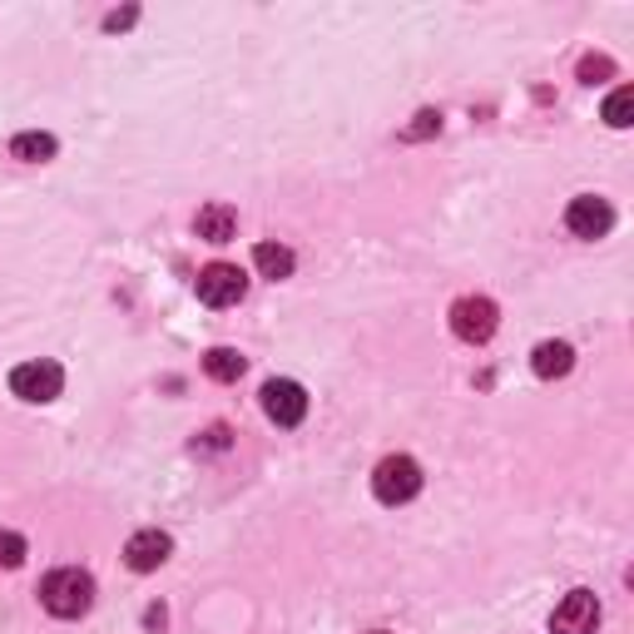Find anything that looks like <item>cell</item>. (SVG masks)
<instances>
[{
	"label": "cell",
	"mask_w": 634,
	"mask_h": 634,
	"mask_svg": "<svg viewBox=\"0 0 634 634\" xmlns=\"http://www.w3.org/2000/svg\"><path fill=\"white\" fill-rule=\"evenodd\" d=\"M40 605L55 614V620H80V614L95 605V581L89 570L65 565V570H50L40 585Z\"/></svg>",
	"instance_id": "obj_1"
},
{
	"label": "cell",
	"mask_w": 634,
	"mask_h": 634,
	"mask_svg": "<svg viewBox=\"0 0 634 634\" xmlns=\"http://www.w3.org/2000/svg\"><path fill=\"white\" fill-rule=\"evenodd\" d=\"M600 630V600L590 590H570L550 614V634H595Z\"/></svg>",
	"instance_id": "obj_6"
},
{
	"label": "cell",
	"mask_w": 634,
	"mask_h": 634,
	"mask_svg": "<svg viewBox=\"0 0 634 634\" xmlns=\"http://www.w3.org/2000/svg\"><path fill=\"white\" fill-rule=\"evenodd\" d=\"M610 60H605V55H595V60H585V65H581V80H585V85H595V75H610Z\"/></svg>",
	"instance_id": "obj_18"
},
{
	"label": "cell",
	"mask_w": 634,
	"mask_h": 634,
	"mask_svg": "<svg viewBox=\"0 0 634 634\" xmlns=\"http://www.w3.org/2000/svg\"><path fill=\"white\" fill-rule=\"evenodd\" d=\"M376 634H387V630H376Z\"/></svg>",
	"instance_id": "obj_20"
},
{
	"label": "cell",
	"mask_w": 634,
	"mask_h": 634,
	"mask_svg": "<svg viewBox=\"0 0 634 634\" xmlns=\"http://www.w3.org/2000/svg\"><path fill=\"white\" fill-rule=\"evenodd\" d=\"M530 367H536V376L555 382V376H565L570 367H575V352H570V343H540L536 352H530Z\"/></svg>",
	"instance_id": "obj_11"
},
{
	"label": "cell",
	"mask_w": 634,
	"mask_h": 634,
	"mask_svg": "<svg viewBox=\"0 0 634 634\" xmlns=\"http://www.w3.org/2000/svg\"><path fill=\"white\" fill-rule=\"evenodd\" d=\"M194 292H199V302H208V308H234V302H243L248 278H243V268H234V263H208V268L199 273Z\"/></svg>",
	"instance_id": "obj_4"
},
{
	"label": "cell",
	"mask_w": 634,
	"mask_h": 634,
	"mask_svg": "<svg viewBox=\"0 0 634 634\" xmlns=\"http://www.w3.org/2000/svg\"><path fill=\"white\" fill-rule=\"evenodd\" d=\"M243 352H234V347H214V352L204 357V372L214 376V382H238L243 376Z\"/></svg>",
	"instance_id": "obj_13"
},
{
	"label": "cell",
	"mask_w": 634,
	"mask_h": 634,
	"mask_svg": "<svg viewBox=\"0 0 634 634\" xmlns=\"http://www.w3.org/2000/svg\"><path fill=\"white\" fill-rule=\"evenodd\" d=\"M630 115H634V89L620 85L605 99V124H610V130H630Z\"/></svg>",
	"instance_id": "obj_15"
},
{
	"label": "cell",
	"mask_w": 634,
	"mask_h": 634,
	"mask_svg": "<svg viewBox=\"0 0 634 634\" xmlns=\"http://www.w3.org/2000/svg\"><path fill=\"white\" fill-rule=\"evenodd\" d=\"M263 411H268V421H278V427H298L302 417H308V392L298 387V382H288V376H273V382H263Z\"/></svg>",
	"instance_id": "obj_7"
},
{
	"label": "cell",
	"mask_w": 634,
	"mask_h": 634,
	"mask_svg": "<svg viewBox=\"0 0 634 634\" xmlns=\"http://www.w3.org/2000/svg\"><path fill=\"white\" fill-rule=\"evenodd\" d=\"M194 228H199V238H204V243H228V238L238 234V214L228 204H208V208H199Z\"/></svg>",
	"instance_id": "obj_10"
},
{
	"label": "cell",
	"mask_w": 634,
	"mask_h": 634,
	"mask_svg": "<svg viewBox=\"0 0 634 634\" xmlns=\"http://www.w3.org/2000/svg\"><path fill=\"white\" fill-rule=\"evenodd\" d=\"M169 555H174V540L164 536V530H134V536H130V546H124V565H130V570H140V575L159 570Z\"/></svg>",
	"instance_id": "obj_9"
},
{
	"label": "cell",
	"mask_w": 634,
	"mask_h": 634,
	"mask_svg": "<svg viewBox=\"0 0 634 634\" xmlns=\"http://www.w3.org/2000/svg\"><path fill=\"white\" fill-rule=\"evenodd\" d=\"M565 228L575 238H605L614 228V208L605 204V199H595V194H581V199H570Z\"/></svg>",
	"instance_id": "obj_8"
},
{
	"label": "cell",
	"mask_w": 634,
	"mask_h": 634,
	"mask_svg": "<svg viewBox=\"0 0 634 634\" xmlns=\"http://www.w3.org/2000/svg\"><path fill=\"white\" fill-rule=\"evenodd\" d=\"M60 387H65V372H60V362H21L11 372V392L21 402H55L60 397Z\"/></svg>",
	"instance_id": "obj_3"
},
{
	"label": "cell",
	"mask_w": 634,
	"mask_h": 634,
	"mask_svg": "<svg viewBox=\"0 0 634 634\" xmlns=\"http://www.w3.org/2000/svg\"><path fill=\"white\" fill-rule=\"evenodd\" d=\"M421 491V466L411 456H382L372 471V495L382 505H402Z\"/></svg>",
	"instance_id": "obj_2"
},
{
	"label": "cell",
	"mask_w": 634,
	"mask_h": 634,
	"mask_svg": "<svg viewBox=\"0 0 634 634\" xmlns=\"http://www.w3.org/2000/svg\"><path fill=\"white\" fill-rule=\"evenodd\" d=\"M495 323H501V312H495L491 298H462L452 308V333L462 337V343H491Z\"/></svg>",
	"instance_id": "obj_5"
},
{
	"label": "cell",
	"mask_w": 634,
	"mask_h": 634,
	"mask_svg": "<svg viewBox=\"0 0 634 634\" xmlns=\"http://www.w3.org/2000/svg\"><path fill=\"white\" fill-rule=\"evenodd\" d=\"M436 130H441V115H436V109H421L417 124H407V130H402V140H427V134H436Z\"/></svg>",
	"instance_id": "obj_17"
},
{
	"label": "cell",
	"mask_w": 634,
	"mask_h": 634,
	"mask_svg": "<svg viewBox=\"0 0 634 634\" xmlns=\"http://www.w3.org/2000/svg\"><path fill=\"white\" fill-rule=\"evenodd\" d=\"M292 263H298V259H292V248H283V243H259V248H253V268H259L263 278H273V283L288 278Z\"/></svg>",
	"instance_id": "obj_12"
},
{
	"label": "cell",
	"mask_w": 634,
	"mask_h": 634,
	"mask_svg": "<svg viewBox=\"0 0 634 634\" xmlns=\"http://www.w3.org/2000/svg\"><path fill=\"white\" fill-rule=\"evenodd\" d=\"M134 15H140V11H134V5H130V11H115V15H109V21H105V31H124V25H130Z\"/></svg>",
	"instance_id": "obj_19"
},
{
	"label": "cell",
	"mask_w": 634,
	"mask_h": 634,
	"mask_svg": "<svg viewBox=\"0 0 634 634\" xmlns=\"http://www.w3.org/2000/svg\"><path fill=\"white\" fill-rule=\"evenodd\" d=\"M0 565H5V570H21L25 565V536L0 530Z\"/></svg>",
	"instance_id": "obj_16"
},
{
	"label": "cell",
	"mask_w": 634,
	"mask_h": 634,
	"mask_svg": "<svg viewBox=\"0 0 634 634\" xmlns=\"http://www.w3.org/2000/svg\"><path fill=\"white\" fill-rule=\"evenodd\" d=\"M11 154L15 159H25V164H45V159H55V134H15L11 140Z\"/></svg>",
	"instance_id": "obj_14"
}]
</instances>
